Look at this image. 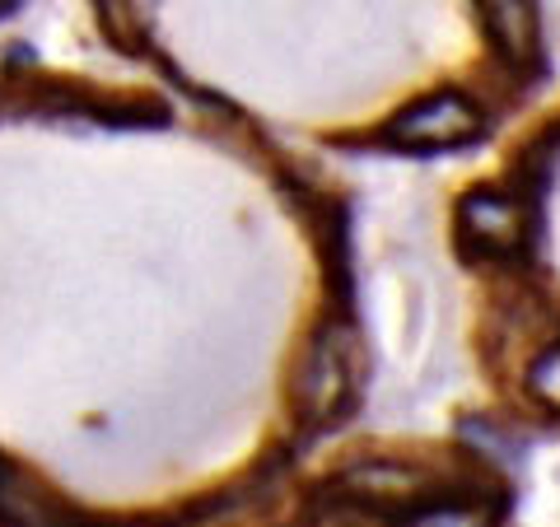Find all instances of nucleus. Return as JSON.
I'll return each instance as SVG.
<instances>
[{
    "instance_id": "nucleus-1",
    "label": "nucleus",
    "mask_w": 560,
    "mask_h": 527,
    "mask_svg": "<svg viewBox=\"0 0 560 527\" xmlns=\"http://www.w3.org/2000/svg\"><path fill=\"white\" fill-rule=\"evenodd\" d=\"M290 407L304 430H323L355 407V331L346 323H323L308 337L290 383Z\"/></svg>"
},
{
    "instance_id": "nucleus-2",
    "label": "nucleus",
    "mask_w": 560,
    "mask_h": 527,
    "mask_svg": "<svg viewBox=\"0 0 560 527\" xmlns=\"http://www.w3.org/2000/svg\"><path fill=\"white\" fill-rule=\"evenodd\" d=\"M533 197L514 187H471L458 201V243L463 257L490 261V267H514L533 248Z\"/></svg>"
},
{
    "instance_id": "nucleus-3",
    "label": "nucleus",
    "mask_w": 560,
    "mask_h": 527,
    "mask_svg": "<svg viewBox=\"0 0 560 527\" xmlns=\"http://www.w3.org/2000/svg\"><path fill=\"white\" fill-rule=\"evenodd\" d=\"M486 117L481 108L458 90H434L420 94L383 127V145L401 154H448L481 140Z\"/></svg>"
},
{
    "instance_id": "nucleus-4",
    "label": "nucleus",
    "mask_w": 560,
    "mask_h": 527,
    "mask_svg": "<svg viewBox=\"0 0 560 527\" xmlns=\"http://www.w3.org/2000/svg\"><path fill=\"white\" fill-rule=\"evenodd\" d=\"M490 47L504 66L533 70L541 61V10L537 0H471Z\"/></svg>"
},
{
    "instance_id": "nucleus-5",
    "label": "nucleus",
    "mask_w": 560,
    "mask_h": 527,
    "mask_svg": "<svg viewBox=\"0 0 560 527\" xmlns=\"http://www.w3.org/2000/svg\"><path fill=\"white\" fill-rule=\"evenodd\" d=\"M523 388H528V397L537 401L541 411L560 415V341L547 346L541 355L528 364V378H523Z\"/></svg>"
},
{
    "instance_id": "nucleus-6",
    "label": "nucleus",
    "mask_w": 560,
    "mask_h": 527,
    "mask_svg": "<svg viewBox=\"0 0 560 527\" xmlns=\"http://www.w3.org/2000/svg\"><path fill=\"white\" fill-rule=\"evenodd\" d=\"M14 5H20V0H0V10H14Z\"/></svg>"
}]
</instances>
